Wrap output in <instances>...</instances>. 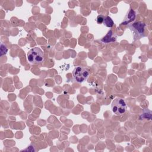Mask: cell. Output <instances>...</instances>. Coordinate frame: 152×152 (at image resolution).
I'll return each instance as SVG.
<instances>
[{
	"instance_id": "obj_1",
	"label": "cell",
	"mask_w": 152,
	"mask_h": 152,
	"mask_svg": "<svg viewBox=\"0 0 152 152\" xmlns=\"http://www.w3.org/2000/svg\"><path fill=\"white\" fill-rule=\"evenodd\" d=\"M44 59L43 51L38 47L30 49L27 53V60L31 64L41 63Z\"/></svg>"
},
{
	"instance_id": "obj_2",
	"label": "cell",
	"mask_w": 152,
	"mask_h": 152,
	"mask_svg": "<svg viewBox=\"0 0 152 152\" xmlns=\"http://www.w3.org/2000/svg\"><path fill=\"white\" fill-rule=\"evenodd\" d=\"M90 75L89 69L84 66H76L73 71L72 75L74 80L78 83H83L87 80Z\"/></svg>"
},
{
	"instance_id": "obj_3",
	"label": "cell",
	"mask_w": 152,
	"mask_h": 152,
	"mask_svg": "<svg viewBox=\"0 0 152 152\" xmlns=\"http://www.w3.org/2000/svg\"><path fill=\"white\" fill-rule=\"evenodd\" d=\"M112 110L116 115H122L124 114L127 109V105L122 98L116 97L112 103Z\"/></svg>"
},
{
	"instance_id": "obj_4",
	"label": "cell",
	"mask_w": 152,
	"mask_h": 152,
	"mask_svg": "<svg viewBox=\"0 0 152 152\" xmlns=\"http://www.w3.org/2000/svg\"><path fill=\"white\" fill-rule=\"evenodd\" d=\"M145 27V24L141 21L134 23L129 25L130 30L133 32L134 37L136 38H140L143 36Z\"/></svg>"
},
{
	"instance_id": "obj_5",
	"label": "cell",
	"mask_w": 152,
	"mask_h": 152,
	"mask_svg": "<svg viewBox=\"0 0 152 152\" xmlns=\"http://www.w3.org/2000/svg\"><path fill=\"white\" fill-rule=\"evenodd\" d=\"M136 17V14L135 12L133 10H130L128 14L126 15L123 22L122 23V24L126 25L128 24H129L130 23L132 22L135 20Z\"/></svg>"
},
{
	"instance_id": "obj_6",
	"label": "cell",
	"mask_w": 152,
	"mask_h": 152,
	"mask_svg": "<svg viewBox=\"0 0 152 152\" xmlns=\"http://www.w3.org/2000/svg\"><path fill=\"white\" fill-rule=\"evenodd\" d=\"M116 40V36L113 31L110 30L108 31L107 34L102 38L101 41L105 43H108L113 42H115Z\"/></svg>"
},
{
	"instance_id": "obj_7",
	"label": "cell",
	"mask_w": 152,
	"mask_h": 152,
	"mask_svg": "<svg viewBox=\"0 0 152 152\" xmlns=\"http://www.w3.org/2000/svg\"><path fill=\"white\" fill-rule=\"evenodd\" d=\"M103 24L105 26H106L107 27L111 28L113 26L114 22H113V20L111 18V17H110L109 16H106L104 18V20H103Z\"/></svg>"
},
{
	"instance_id": "obj_8",
	"label": "cell",
	"mask_w": 152,
	"mask_h": 152,
	"mask_svg": "<svg viewBox=\"0 0 152 152\" xmlns=\"http://www.w3.org/2000/svg\"><path fill=\"white\" fill-rule=\"evenodd\" d=\"M8 51L7 48L3 43L1 44V56L5 55Z\"/></svg>"
},
{
	"instance_id": "obj_9",
	"label": "cell",
	"mask_w": 152,
	"mask_h": 152,
	"mask_svg": "<svg viewBox=\"0 0 152 152\" xmlns=\"http://www.w3.org/2000/svg\"><path fill=\"white\" fill-rule=\"evenodd\" d=\"M104 17L102 15H99L97 17V23L98 24H102L103 23V20H104Z\"/></svg>"
}]
</instances>
